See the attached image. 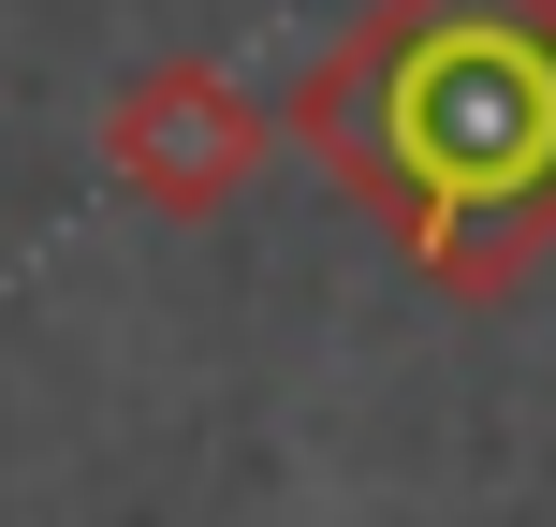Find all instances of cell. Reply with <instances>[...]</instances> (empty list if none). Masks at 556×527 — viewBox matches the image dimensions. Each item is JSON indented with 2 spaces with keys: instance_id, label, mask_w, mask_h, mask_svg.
<instances>
[{
  "instance_id": "1",
  "label": "cell",
  "mask_w": 556,
  "mask_h": 527,
  "mask_svg": "<svg viewBox=\"0 0 556 527\" xmlns=\"http://www.w3.org/2000/svg\"><path fill=\"white\" fill-rule=\"evenodd\" d=\"M278 133L454 308H498L556 250V0H366Z\"/></svg>"
},
{
  "instance_id": "2",
  "label": "cell",
  "mask_w": 556,
  "mask_h": 527,
  "mask_svg": "<svg viewBox=\"0 0 556 527\" xmlns=\"http://www.w3.org/2000/svg\"><path fill=\"white\" fill-rule=\"evenodd\" d=\"M264 147H278V103H250L220 59H147V74L103 103V176L147 205V221H220V205L264 176Z\"/></svg>"
}]
</instances>
